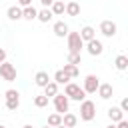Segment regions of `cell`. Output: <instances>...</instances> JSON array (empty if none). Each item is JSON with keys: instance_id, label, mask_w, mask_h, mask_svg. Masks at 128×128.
<instances>
[{"instance_id": "9", "label": "cell", "mask_w": 128, "mask_h": 128, "mask_svg": "<svg viewBox=\"0 0 128 128\" xmlns=\"http://www.w3.org/2000/svg\"><path fill=\"white\" fill-rule=\"evenodd\" d=\"M112 94H114V88H112V84H100V86H98V96H100L102 100H108V98H112Z\"/></svg>"}, {"instance_id": "13", "label": "cell", "mask_w": 128, "mask_h": 128, "mask_svg": "<svg viewBox=\"0 0 128 128\" xmlns=\"http://www.w3.org/2000/svg\"><path fill=\"white\" fill-rule=\"evenodd\" d=\"M62 72H64V74H66V76H68L70 80H72V78H76V76L80 74V70H78V66H76V64H68V62L64 64V68H62Z\"/></svg>"}, {"instance_id": "5", "label": "cell", "mask_w": 128, "mask_h": 128, "mask_svg": "<svg viewBox=\"0 0 128 128\" xmlns=\"http://www.w3.org/2000/svg\"><path fill=\"white\" fill-rule=\"evenodd\" d=\"M98 86H100V78L98 76H94V74H88L86 78H84V92L86 94H94L96 90H98Z\"/></svg>"}, {"instance_id": "39", "label": "cell", "mask_w": 128, "mask_h": 128, "mask_svg": "<svg viewBox=\"0 0 128 128\" xmlns=\"http://www.w3.org/2000/svg\"><path fill=\"white\" fill-rule=\"evenodd\" d=\"M76 2H78V0H76Z\"/></svg>"}, {"instance_id": "38", "label": "cell", "mask_w": 128, "mask_h": 128, "mask_svg": "<svg viewBox=\"0 0 128 128\" xmlns=\"http://www.w3.org/2000/svg\"><path fill=\"white\" fill-rule=\"evenodd\" d=\"M44 128H50V126H48V124H46V126H44Z\"/></svg>"}, {"instance_id": "29", "label": "cell", "mask_w": 128, "mask_h": 128, "mask_svg": "<svg viewBox=\"0 0 128 128\" xmlns=\"http://www.w3.org/2000/svg\"><path fill=\"white\" fill-rule=\"evenodd\" d=\"M120 110H122V112H128V98H122V102H120Z\"/></svg>"}, {"instance_id": "17", "label": "cell", "mask_w": 128, "mask_h": 128, "mask_svg": "<svg viewBox=\"0 0 128 128\" xmlns=\"http://www.w3.org/2000/svg\"><path fill=\"white\" fill-rule=\"evenodd\" d=\"M36 14H38V10H36L32 4L22 8V18H24V20H34V18H36Z\"/></svg>"}, {"instance_id": "14", "label": "cell", "mask_w": 128, "mask_h": 128, "mask_svg": "<svg viewBox=\"0 0 128 128\" xmlns=\"http://www.w3.org/2000/svg\"><path fill=\"white\" fill-rule=\"evenodd\" d=\"M54 34H56L58 38H64V36L68 34V24H66V22H62V20H60V22H56V24H54Z\"/></svg>"}, {"instance_id": "20", "label": "cell", "mask_w": 128, "mask_h": 128, "mask_svg": "<svg viewBox=\"0 0 128 128\" xmlns=\"http://www.w3.org/2000/svg\"><path fill=\"white\" fill-rule=\"evenodd\" d=\"M52 16H54V14H52V10H50V8H42V10L36 14V18H38L40 22H50V20H52Z\"/></svg>"}, {"instance_id": "8", "label": "cell", "mask_w": 128, "mask_h": 128, "mask_svg": "<svg viewBox=\"0 0 128 128\" xmlns=\"http://www.w3.org/2000/svg\"><path fill=\"white\" fill-rule=\"evenodd\" d=\"M116 30H118V26H116V22H112V20H104V22L100 24V32H102L104 36H108V38H112V36L116 34Z\"/></svg>"}, {"instance_id": "27", "label": "cell", "mask_w": 128, "mask_h": 128, "mask_svg": "<svg viewBox=\"0 0 128 128\" xmlns=\"http://www.w3.org/2000/svg\"><path fill=\"white\" fill-rule=\"evenodd\" d=\"M18 106H20V98H18V96H16V98H8V100H6V108H8V110H16Z\"/></svg>"}, {"instance_id": "22", "label": "cell", "mask_w": 128, "mask_h": 128, "mask_svg": "<svg viewBox=\"0 0 128 128\" xmlns=\"http://www.w3.org/2000/svg\"><path fill=\"white\" fill-rule=\"evenodd\" d=\"M116 68L118 70H126L128 68V56H124V54H120V56H116Z\"/></svg>"}, {"instance_id": "12", "label": "cell", "mask_w": 128, "mask_h": 128, "mask_svg": "<svg viewBox=\"0 0 128 128\" xmlns=\"http://www.w3.org/2000/svg\"><path fill=\"white\" fill-rule=\"evenodd\" d=\"M108 118L112 122H120L124 118V112L120 110V106H112V108H108Z\"/></svg>"}, {"instance_id": "18", "label": "cell", "mask_w": 128, "mask_h": 128, "mask_svg": "<svg viewBox=\"0 0 128 128\" xmlns=\"http://www.w3.org/2000/svg\"><path fill=\"white\" fill-rule=\"evenodd\" d=\"M76 122H78V118H76L74 114H70V112H64V114H62V124H64V126L74 128V126H76Z\"/></svg>"}, {"instance_id": "3", "label": "cell", "mask_w": 128, "mask_h": 128, "mask_svg": "<svg viewBox=\"0 0 128 128\" xmlns=\"http://www.w3.org/2000/svg\"><path fill=\"white\" fill-rule=\"evenodd\" d=\"M0 76H2V80H6V82H14L16 80V68H14V64H10V62H0Z\"/></svg>"}, {"instance_id": "35", "label": "cell", "mask_w": 128, "mask_h": 128, "mask_svg": "<svg viewBox=\"0 0 128 128\" xmlns=\"http://www.w3.org/2000/svg\"><path fill=\"white\" fill-rule=\"evenodd\" d=\"M106 128H116V126H114V124H110V126H106Z\"/></svg>"}, {"instance_id": "6", "label": "cell", "mask_w": 128, "mask_h": 128, "mask_svg": "<svg viewBox=\"0 0 128 128\" xmlns=\"http://www.w3.org/2000/svg\"><path fill=\"white\" fill-rule=\"evenodd\" d=\"M52 98H54V108H56L58 114L68 112V96H66V94H56V96H52Z\"/></svg>"}, {"instance_id": "28", "label": "cell", "mask_w": 128, "mask_h": 128, "mask_svg": "<svg viewBox=\"0 0 128 128\" xmlns=\"http://www.w3.org/2000/svg\"><path fill=\"white\" fill-rule=\"evenodd\" d=\"M4 96H6V100H8V98H16V96H18V92L10 88V90H6V94H4Z\"/></svg>"}, {"instance_id": "25", "label": "cell", "mask_w": 128, "mask_h": 128, "mask_svg": "<svg viewBox=\"0 0 128 128\" xmlns=\"http://www.w3.org/2000/svg\"><path fill=\"white\" fill-rule=\"evenodd\" d=\"M34 106H38V108H44V106H48V96H44V94L36 96V98H34Z\"/></svg>"}, {"instance_id": "36", "label": "cell", "mask_w": 128, "mask_h": 128, "mask_svg": "<svg viewBox=\"0 0 128 128\" xmlns=\"http://www.w3.org/2000/svg\"><path fill=\"white\" fill-rule=\"evenodd\" d=\"M0 128H6V126H4V124H0Z\"/></svg>"}, {"instance_id": "26", "label": "cell", "mask_w": 128, "mask_h": 128, "mask_svg": "<svg viewBox=\"0 0 128 128\" xmlns=\"http://www.w3.org/2000/svg\"><path fill=\"white\" fill-rule=\"evenodd\" d=\"M80 60H82L80 58V52H68V64H76L78 66Z\"/></svg>"}, {"instance_id": "33", "label": "cell", "mask_w": 128, "mask_h": 128, "mask_svg": "<svg viewBox=\"0 0 128 128\" xmlns=\"http://www.w3.org/2000/svg\"><path fill=\"white\" fill-rule=\"evenodd\" d=\"M4 60H6V50L0 48V62H4Z\"/></svg>"}, {"instance_id": "19", "label": "cell", "mask_w": 128, "mask_h": 128, "mask_svg": "<svg viewBox=\"0 0 128 128\" xmlns=\"http://www.w3.org/2000/svg\"><path fill=\"white\" fill-rule=\"evenodd\" d=\"M58 94V84L56 82H48L46 86H44V96H48V98H52V96H56Z\"/></svg>"}, {"instance_id": "34", "label": "cell", "mask_w": 128, "mask_h": 128, "mask_svg": "<svg viewBox=\"0 0 128 128\" xmlns=\"http://www.w3.org/2000/svg\"><path fill=\"white\" fill-rule=\"evenodd\" d=\"M54 128H68V126H64V124H58V126H54Z\"/></svg>"}, {"instance_id": "15", "label": "cell", "mask_w": 128, "mask_h": 128, "mask_svg": "<svg viewBox=\"0 0 128 128\" xmlns=\"http://www.w3.org/2000/svg\"><path fill=\"white\" fill-rule=\"evenodd\" d=\"M80 38H82V42H88V40H92V38H96V34H94V28L92 26H84L80 32Z\"/></svg>"}, {"instance_id": "16", "label": "cell", "mask_w": 128, "mask_h": 128, "mask_svg": "<svg viewBox=\"0 0 128 128\" xmlns=\"http://www.w3.org/2000/svg\"><path fill=\"white\" fill-rule=\"evenodd\" d=\"M6 16H8L10 20H20V18H22V8H20V6H10V8L6 10Z\"/></svg>"}, {"instance_id": "7", "label": "cell", "mask_w": 128, "mask_h": 128, "mask_svg": "<svg viewBox=\"0 0 128 128\" xmlns=\"http://www.w3.org/2000/svg\"><path fill=\"white\" fill-rule=\"evenodd\" d=\"M86 50H88V54H90V56H100V54H102V50H104V46H102V42H100V40L92 38V40H88V42H86Z\"/></svg>"}, {"instance_id": "32", "label": "cell", "mask_w": 128, "mask_h": 128, "mask_svg": "<svg viewBox=\"0 0 128 128\" xmlns=\"http://www.w3.org/2000/svg\"><path fill=\"white\" fill-rule=\"evenodd\" d=\"M116 128H128V122H126V120L122 118V120L118 122V126H116Z\"/></svg>"}, {"instance_id": "24", "label": "cell", "mask_w": 128, "mask_h": 128, "mask_svg": "<svg viewBox=\"0 0 128 128\" xmlns=\"http://www.w3.org/2000/svg\"><path fill=\"white\" fill-rule=\"evenodd\" d=\"M68 80H70V78H68V76L62 72V70H58V72L54 74V82H56V84H66Z\"/></svg>"}, {"instance_id": "4", "label": "cell", "mask_w": 128, "mask_h": 128, "mask_svg": "<svg viewBox=\"0 0 128 128\" xmlns=\"http://www.w3.org/2000/svg\"><path fill=\"white\" fill-rule=\"evenodd\" d=\"M66 38H68V50L70 52H80L84 48V42H82V38H80L78 32H68Z\"/></svg>"}, {"instance_id": "37", "label": "cell", "mask_w": 128, "mask_h": 128, "mask_svg": "<svg viewBox=\"0 0 128 128\" xmlns=\"http://www.w3.org/2000/svg\"><path fill=\"white\" fill-rule=\"evenodd\" d=\"M22 128H32V126H22Z\"/></svg>"}, {"instance_id": "30", "label": "cell", "mask_w": 128, "mask_h": 128, "mask_svg": "<svg viewBox=\"0 0 128 128\" xmlns=\"http://www.w3.org/2000/svg\"><path fill=\"white\" fill-rule=\"evenodd\" d=\"M32 4V0H18V6L20 8H24V6H30Z\"/></svg>"}, {"instance_id": "21", "label": "cell", "mask_w": 128, "mask_h": 128, "mask_svg": "<svg viewBox=\"0 0 128 128\" xmlns=\"http://www.w3.org/2000/svg\"><path fill=\"white\" fill-rule=\"evenodd\" d=\"M64 2H60V0H54L52 2V6H50V10H52V14L54 16H60V14H64Z\"/></svg>"}, {"instance_id": "11", "label": "cell", "mask_w": 128, "mask_h": 128, "mask_svg": "<svg viewBox=\"0 0 128 128\" xmlns=\"http://www.w3.org/2000/svg\"><path fill=\"white\" fill-rule=\"evenodd\" d=\"M48 82H50V76H48V72H44V70H40V72L34 76V84L40 86V88H44Z\"/></svg>"}, {"instance_id": "31", "label": "cell", "mask_w": 128, "mask_h": 128, "mask_svg": "<svg viewBox=\"0 0 128 128\" xmlns=\"http://www.w3.org/2000/svg\"><path fill=\"white\" fill-rule=\"evenodd\" d=\"M40 2H42V6H44V8H50L54 0H40Z\"/></svg>"}, {"instance_id": "1", "label": "cell", "mask_w": 128, "mask_h": 128, "mask_svg": "<svg viewBox=\"0 0 128 128\" xmlns=\"http://www.w3.org/2000/svg\"><path fill=\"white\" fill-rule=\"evenodd\" d=\"M94 116H96V104L92 102V100H82V104H80V118L84 120V122H90V120H94Z\"/></svg>"}, {"instance_id": "10", "label": "cell", "mask_w": 128, "mask_h": 128, "mask_svg": "<svg viewBox=\"0 0 128 128\" xmlns=\"http://www.w3.org/2000/svg\"><path fill=\"white\" fill-rule=\"evenodd\" d=\"M64 12H66L68 16H78V14H80V4H78L76 0H70V2L64 6Z\"/></svg>"}, {"instance_id": "2", "label": "cell", "mask_w": 128, "mask_h": 128, "mask_svg": "<svg viewBox=\"0 0 128 128\" xmlns=\"http://www.w3.org/2000/svg\"><path fill=\"white\" fill-rule=\"evenodd\" d=\"M64 94L68 96V98H72V100H76V102H82L84 98H86V92L78 86V84H74V82H66V88H64Z\"/></svg>"}, {"instance_id": "23", "label": "cell", "mask_w": 128, "mask_h": 128, "mask_svg": "<svg viewBox=\"0 0 128 128\" xmlns=\"http://www.w3.org/2000/svg\"><path fill=\"white\" fill-rule=\"evenodd\" d=\"M58 124H62V114H50L48 116V126L50 128H54V126H58Z\"/></svg>"}]
</instances>
